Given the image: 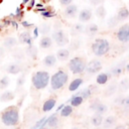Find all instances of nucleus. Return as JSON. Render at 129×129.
Wrapping results in <instances>:
<instances>
[{"label": "nucleus", "instance_id": "nucleus-45", "mask_svg": "<svg viewBox=\"0 0 129 129\" xmlns=\"http://www.w3.org/2000/svg\"><path fill=\"white\" fill-rule=\"evenodd\" d=\"M5 54V48L3 46H0V57H2Z\"/></svg>", "mask_w": 129, "mask_h": 129}, {"label": "nucleus", "instance_id": "nucleus-9", "mask_svg": "<svg viewBox=\"0 0 129 129\" xmlns=\"http://www.w3.org/2000/svg\"><path fill=\"white\" fill-rule=\"evenodd\" d=\"M127 68H128L127 60H122V61H119V62L115 63L114 66H112L109 73H110L111 77H119L121 74H123L125 71H127Z\"/></svg>", "mask_w": 129, "mask_h": 129}, {"label": "nucleus", "instance_id": "nucleus-2", "mask_svg": "<svg viewBox=\"0 0 129 129\" xmlns=\"http://www.w3.org/2000/svg\"><path fill=\"white\" fill-rule=\"evenodd\" d=\"M69 81V74L63 69H58L49 79V85L52 91H58L62 89Z\"/></svg>", "mask_w": 129, "mask_h": 129}, {"label": "nucleus", "instance_id": "nucleus-33", "mask_svg": "<svg viewBox=\"0 0 129 129\" xmlns=\"http://www.w3.org/2000/svg\"><path fill=\"white\" fill-rule=\"evenodd\" d=\"M84 101H85V100L83 99V97H82L81 95H79V94L73 96V98L70 100L71 105H72L73 107H78V106H80Z\"/></svg>", "mask_w": 129, "mask_h": 129}, {"label": "nucleus", "instance_id": "nucleus-31", "mask_svg": "<svg viewBox=\"0 0 129 129\" xmlns=\"http://www.w3.org/2000/svg\"><path fill=\"white\" fill-rule=\"evenodd\" d=\"M97 31H98V26L95 23H91L88 26H85V30H84V32H86L90 36L95 35L97 33Z\"/></svg>", "mask_w": 129, "mask_h": 129}, {"label": "nucleus", "instance_id": "nucleus-12", "mask_svg": "<svg viewBox=\"0 0 129 129\" xmlns=\"http://www.w3.org/2000/svg\"><path fill=\"white\" fill-rule=\"evenodd\" d=\"M64 7L66 8H64L63 13H64L66 17H68V18H74V17H76V15L78 14V6L77 5L71 3V4H69V5L64 6Z\"/></svg>", "mask_w": 129, "mask_h": 129}, {"label": "nucleus", "instance_id": "nucleus-19", "mask_svg": "<svg viewBox=\"0 0 129 129\" xmlns=\"http://www.w3.org/2000/svg\"><path fill=\"white\" fill-rule=\"evenodd\" d=\"M42 62H43V66L46 68H52L56 63V56L54 54H47L44 56Z\"/></svg>", "mask_w": 129, "mask_h": 129}, {"label": "nucleus", "instance_id": "nucleus-18", "mask_svg": "<svg viewBox=\"0 0 129 129\" xmlns=\"http://www.w3.org/2000/svg\"><path fill=\"white\" fill-rule=\"evenodd\" d=\"M18 42L22 43V44H31L32 42V38H31V35L28 31H24V32H21L19 34V37H18Z\"/></svg>", "mask_w": 129, "mask_h": 129}, {"label": "nucleus", "instance_id": "nucleus-1", "mask_svg": "<svg viewBox=\"0 0 129 129\" xmlns=\"http://www.w3.org/2000/svg\"><path fill=\"white\" fill-rule=\"evenodd\" d=\"M1 121L6 126H16L19 123L20 115L19 109L16 106H9L5 108L0 115Z\"/></svg>", "mask_w": 129, "mask_h": 129}, {"label": "nucleus", "instance_id": "nucleus-42", "mask_svg": "<svg viewBox=\"0 0 129 129\" xmlns=\"http://www.w3.org/2000/svg\"><path fill=\"white\" fill-rule=\"evenodd\" d=\"M73 1H74V0H58L59 4L62 5V6H67V5L71 4V3H73Z\"/></svg>", "mask_w": 129, "mask_h": 129}, {"label": "nucleus", "instance_id": "nucleus-36", "mask_svg": "<svg viewBox=\"0 0 129 129\" xmlns=\"http://www.w3.org/2000/svg\"><path fill=\"white\" fill-rule=\"evenodd\" d=\"M95 12H96V15L99 18H104L106 16V9H105V7L103 5H98Z\"/></svg>", "mask_w": 129, "mask_h": 129}, {"label": "nucleus", "instance_id": "nucleus-30", "mask_svg": "<svg viewBox=\"0 0 129 129\" xmlns=\"http://www.w3.org/2000/svg\"><path fill=\"white\" fill-rule=\"evenodd\" d=\"M74 112V107L72 105H67V106H63L59 112V115L61 117H69L73 114Z\"/></svg>", "mask_w": 129, "mask_h": 129}, {"label": "nucleus", "instance_id": "nucleus-23", "mask_svg": "<svg viewBox=\"0 0 129 129\" xmlns=\"http://www.w3.org/2000/svg\"><path fill=\"white\" fill-rule=\"evenodd\" d=\"M83 83H84V80H83L82 78H76V79H74V80L70 83V85H69V91H70V92H75V91H77V90L83 85Z\"/></svg>", "mask_w": 129, "mask_h": 129}, {"label": "nucleus", "instance_id": "nucleus-26", "mask_svg": "<svg viewBox=\"0 0 129 129\" xmlns=\"http://www.w3.org/2000/svg\"><path fill=\"white\" fill-rule=\"evenodd\" d=\"M128 16H129V12H128V9H127L126 7L120 8V9L118 10V12H117V15H116V17H117V19L119 20V22L126 20V19L128 18Z\"/></svg>", "mask_w": 129, "mask_h": 129}, {"label": "nucleus", "instance_id": "nucleus-11", "mask_svg": "<svg viewBox=\"0 0 129 129\" xmlns=\"http://www.w3.org/2000/svg\"><path fill=\"white\" fill-rule=\"evenodd\" d=\"M92 17H93V11L91 8L82 9L79 12V16H78L80 22H88L92 19Z\"/></svg>", "mask_w": 129, "mask_h": 129}, {"label": "nucleus", "instance_id": "nucleus-15", "mask_svg": "<svg viewBox=\"0 0 129 129\" xmlns=\"http://www.w3.org/2000/svg\"><path fill=\"white\" fill-rule=\"evenodd\" d=\"M18 44V39L14 36H6L3 39V47L4 48H13Z\"/></svg>", "mask_w": 129, "mask_h": 129}, {"label": "nucleus", "instance_id": "nucleus-7", "mask_svg": "<svg viewBox=\"0 0 129 129\" xmlns=\"http://www.w3.org/2000/svg\"><path fill=\"white\" fill-rule=\"evenodd\" d=\"M103 68V64H102V61L98 58H94V59H91L89 62L86 63V68H85V72L87 75L89 76H93V75H96L98 74Z\"/></svg>", "mask_w": 129, "mask_h": 129}, {"label": "nucleus", "instance_id": "nucleus-6", "mask_svg": "<svg viewBox=\"0 0 129 129\" xmlns=\"http://www.w3.org/2000/svg\"><path fill=\"white\" fill-rule=\"evenodd\" d=\"M51 39L54 41L58 46H64L66 44L69 43V35L61 29V28H56L52 33H51Z\"/></svg>", "mask_w": 129, "mask_h": 129}, {"label": "nucleus", "instance_id": "nucleus-22", "mask_svg": "<svg viewBox=\"0 0 129 129\" xmlns=\"http://www.w3.org/2000/svg\"><path fill=\"white\" fill-rule=\"evenodd\" d=\"M56 59L60 60V61H64L67 59H69L70 57V50L68 48H59L56 51Z\"/></svg>", "mask_w": 129, "mask_h": 129}, {"label": "nucleus", "instance_id": "nucleus-41", "mask_svg": "<svg viewBox=\"0 0 129 129\" xmlns=\"http://www.w3.org/2000/svg\"><path fill=\"white\" fill-rule=\"evenodd\" d=\"M24 82H25V76H24V75H22L21 77H19V79L17 80L16 84H17V86H18V87H21V86L24 84Z\"/></svg>", "mask_w": 129, "mask_h": 129}, {"label": "nucleus", "instance_id": "nucleus-8", "mask_svg": "<svg viewBox=\"0 0 129 129\" xmlns=\"http://www.w3.org/2000/svg\"><path fill=\"white\" fill-rule=\"evenodd\" d=\"M116 36L121 43H127L129 41V24L124 23L121 25L116 32Z\"/></svg>", "mask_w": 129, "mask_h": 129}, {"label": "nucleus", "instance_id": "nucleus-10", "mask_svg": "<svg viewBox=\"0 0 129 129\" xmlns=\"http://www.w3.org/2000/svg\"><path fill=\"white\" fill-rule=\"evenodd\" d=\"M90 109L94 113H98V114H102V115H104L108 111L107 105L102 103L100 100H95L94 102H92L91 105H90Z\"/></svg>", "mask_w": 129, "mask_h": 129}, {"label": "nucleus", "instance_id": "nucleus-37", "mask_svg": "<svg viewBox=\"0 0 129 129\" xmlns=\"http://www.w3.org/2000/svg\"><path fill=\"white\" fill-rule=\"evenodd\" d=\"M10 84V79L7 76H4L2 78H0V90H4L6 89Z\"/></svg>", "mask_w": 129, "mask_h": 129}, {"label": "nucleus", "instance_id": "nucleus-44", "mask_svg": "<svg viewBox=\"0 0 129 129\" xmlns=\"http://www.w3.org/2000/svg\"><path fill=\"white\" fill-rule=\"evenodd\" d=\"M80 46V41L78 40H74L73 41V44H72V49H78V47Z\"/></svg>", "mask_w": 129, "mask_h": 129}, {"label": "nucleus", "instance_id": "nucleus-27", "mask_svg": "<svg viewBox=\"0 0 129 129\" xmlns=\"http://www.w3.org/2000/svg\"><path fill=\"white\" fill-rule=\"evenodd\" d=\"M103 115L102 114H98V113H95L92 118H91V124L95 127H100L102 125V122H103Z\"/></svg>", "mask_w": 129, "mask_h": 129}, {"label": "nucleus", "instance_id": "nucleus-46", "mask_svg": "<svg viewBox=\"0 0 129 129\" xmlns=\"http://www.w3.org/2000/svg\"><path fill=\"white\" fill-rule=\"evenodd\" d=\"M51 13L50 12H46V13H43V16H45V17H51Z\"/></svg>", "mask_w": 129, "mask_h": 129}, {"label": "nucleus", "instance_id": "nucleus-25", "mask_svg": "<svg viewBox=\"0 0 129 129\" xmlns=\"http://www.w3.org/2000/svg\"><path fill=\"white\" fill-rule=\"evenodd\" d=\"M14 98H15V94L12 91H10V90H6V91H4L0 95V101L1 102H4V103L5 102H10Z\"/></svg>", "mask_w": 129, "mask_h": 129}, {"label": "nucleus", "instance_id": "nucleus-29", "mask_svg": "<svg viewBox=\"0 0 129 129\" xmlns=\"http://www.w3.org/2000/svg\"><path fill=\"white\" fill-rule=\"evenodd\" d=\"M93 93H94L93 86H90L89 88H86V89L82 90V91H81V92H79L78 94H79V95H81V96L83 97V99H84V100H87V99H89V98H91V97H92Z\"/></svg>", "mask_w": 129, "mask_h": 129}, {"label": "nucleus", "instance_id": "nucleus-32", "mask_svg": "<svg viewBox=\"0 0 129 129\" xmlns=\"http://www.w3.org/2000/svg\"><path fill=\"white\" fill-rule=\"evenodd\" d=\"M25 52L31 58H35L37 56V48L34 45H32V44H28V46L25 49Z\"/></svg>", "mask_w": 129, "mask_h": 129}, {"label": "nucleus", "instance_id": "nucleus-3", "mask_svg": "<svg viewBox=\"0 0 129 129\" xmlns=\"http://www.w3.org/2000/svg\"><path fill=\"white\" fill-rule=\"evenodd\" d=\"M49 79H50V75L48 72L36 71L31 77V85L35 90L41 91L48 86Z\"/></svg>", "mask_w": 129, "mask_h": 129}, {"label": "nucleus", "instance_id": "nucleus-20", "mask_svg": "<svg viewBox=\"0 0 129 129\" xmlns=\"http://www.w3.org/2000/svg\"><path fill=\"white\" fill-rule=\"evenodd\" d=\"M45 123H46V126H48V127H51V128L57 127V126L59 125V118H58L57 114H52V115H50V116L47 118V120H46Z\"/></svg>", "mask_w": 129, "mask_h": 129}, {"label": "nucleus", "instance_id": "nucleus-28", "mask_svg": "<svg viewBox=\"0 0 129 129\" xmlns=\"http://www.w3.org/2000/svg\"><path fill=\"white\" fill-rule=\"evenodd\" d=\"M85 30V25L82 23H75L73 27L71 28V33L72 35H78L80 33H83Z\"/></svg>", "mask_w": 129, "mask_h": 129}, {"label": "nucleus", "instance_id": "nucleus-38", "mask_svg": "<svg viewBox=\"0 0 129 129\" xmlns=\"http://www.w3.org/2000/svg\"><path fill=\"white\" fill-rule=\"evenodd\" d=\"M118 23H119V20L117 19V17H116V16H113V17H110V18H109L107 24H108V27H109V28H114V27L117 26Z\"/></svg>", "mask_w": 129, "mask_h": 129}, {"label": "nucleus", "instance_id": "nucleus-13", "mask_svg": "<svg viewBox=\"0 0 129 129\" xmlns=\"http://www.w3.org/2000/svg\"><path fill=\"white\" fill-rule=\"evenodd\" d=\"M5 71L8 73V74H11V75H16V74H19L21 71H22V67L19 62H11L9 64H7L5 67Z\"/></svg>", "mask_w": 129, "mask_h": 129}, {"label": "nucleus", "instance_id": "nucleus-39", "mask_svg": "<svg viewBox=\"0 0 129 129\" xmlns=\"http://www.w3.org/2000/svg\"><path fill=\"white\" fill-rule=\"evenodd\" d=\"M121 108L123 109V111L125 112V114H128V111H129V98H128V96H125Z\"/></svg>", "mask_w": 129, "mask_h": 129}, {"label": "nucleus", "instance_id": "nucleus-24", "mask_svg": "<svg viewBox=\"0 0 129 129\" xmlns=\"http://www.w3.org/2000/svg\"><path fill=\"white\" fill-rule=\"evenodd\" d=\"M117 91H118V83H117V82H112V83H110V84L108 85V87L106 88L104 94H105L106 96H108V97H111V96H113Z\"/></svg>", "mask_w": 129, "mask_h": 129}, {"label": "nucleus", "instance_id": "nucleus-5", "mask_svg": "<svg viewBox=\"0 0 129 129\" xmlns=\"http://www.w3.org/2000/svg\"><path fill=\"white\" fill-rule=\"evenodd\" d=\"M86 59L82 56H75L73 58L70 59L68 67L69 70L75 74V75H79V74H83L85 72V68H86Z\"/></svg>", "mask_w": 129, "mask_h": 129}, {"label": "nucleus", "instance_id": "nucleus-34", "mask_svg": "<svg viewBox=\"0 0 129 129\" xmlns=\"http://www.w3.org/2000/svg\"><path fill=\"white\" fill-rule=\"evenodd\" d=\"M128 89H129V81H128L127 78H125V79H123L122 81L119 82V84H118V90L120 92H126Z\"/></svg>", "mask_w": 129, "mask_h": 129}, {"label": "nucleus", "instance_id": "nucleus-21", "mask_svg": "<svg viewBox=\"0 0 129 129\" xmlns=\"http://www.w3.org/2000/svg\"><path fill=\"white\" fill-rule=\"evenodd\" d=\"M52 45V39L49 35H43L39 40V46L43 49L49 48Z\"/></svg>", "mask_w": 129, "mask_h": 129}, {"label": "nucleus", "instance_id": "nucleus-40", "mask_svg": "<svg viewBox=\"0 0 129 129\" xmlns=\"http://www.w3.org/2000/svg\"><path fill=\"white\" fill-rule=\"evenodd\" d=\"M13 57L15 58V59H17V60H19V59H22L23 58V56H24V53H23V51L22 50H19V49H17L16 51H14L13 52Z\"/></svg>", "mask_w": 129, "mask_h": 129}, {"label": "nucleus", "instance_id": "nucleus-17", "mask_svg": "<svg viewBox=\"0 0 129 129\" xmlns=\"http://www.w3.org/2000/svg\"><path fill=\"white\" fill-rule=\"evenodd\" d=\"M55 104H56V100L54 98H48L47 100H45V102L42 105V111L44 113H47V112L51 111L54 108Z\"/></svg>", "mask_w": 129, "mask_h": 129}, {"label": "nucleus", "instance_id": "nucleus-43", "mask_svg": "<svg viewBox=\"0 0 129 129\" xmlns=\"http://www.w3.org/2000/svg\"><path fill=\"white\" fill-rule=\"evenodd\" d=\"M89 1H90V3H91L92 5H94V6H98V5H100V4L103 3V0H89Z\"/></svg>", "mask_w": 129, "mask_h": 129}, {"label": "nucleus", "instance_id": "nucleus-14", "mask_svg": "<svg viewBox=\"0 0 129 129\" xmlns=\"http://www.w3.org/2000/svg\"><path fill=\"white\" fill-rule=\"evenodd\" d=\"M116 124H117V118L115 116H108L105 119H103L101 126L105 129H110V128L115 127Z\"/></svg>", "mask_w": 129, "mask_h": 129}, {"label": "nucleus", "instance_id": "nucleus-16", "mask_svg": "<svg viewBox=\"0 0 129 129\" xmlns=\"http://www.w3.org/2000/svg\"><path fill=\"white\" fill-rule=\"evenodd\" d=\"M111 75L109 72H105V73H100L98 74L97 78H96V83L98 85H105L108 83V81L111 79Z\"/></svg>", "mask_w": 129, "mask_h": 129}, {"label": "nucleus", "instance_id": "nucleus-4", "mask_svg": "<svg viewBox=\"0 0 129 129\" xmlns=\"http://www.w3.org/2000/svg\"><path fill=\"white\" fill-rule=\"evenodd\" d=\"M91 49L93 51V53L96 55V56H104L106 55L110 49H111V46H110V42L108 39L106 38H103V37H98L96 38L93 43H92V46H91Z\"/></svg>", "mask_w": 129, "mask_h": 129}, {"label": "nucleus", "instance_id": "nucleus-35", "mask_svg": "<svg viewBox=\"0 0 129 129\" xmlns=\"http://www.w3.org/2000/svg\"><path fill=\"white\" fill-rule=\"evenodd\" d=\"M50 29H51V26L49 23L47 22H44L40 25L39 27V33H41L42 35H47L49 32H50Z\"/></svg>", "mask_w": 129, "mask_h": 129}]
</instances>
